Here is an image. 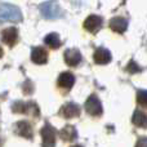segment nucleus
Returning a JSON list of instances; mask_svg holds the SVG:
<instances>
[{"label":"nucleus","instance_id":"423d86ee","mask_svg":"<svg viewBox=\"0 0 147 147\" xmlns=\"http://www.w3.org/2000/svg\"><path fill=\"white\" fill-rule=\"evenodd\" d=\"M102 23H103V21H102V18L99 16L92 14L84 21V28L92 34H96L102 27Z\"/></svg>","mask_w":147,"mask_h":147},{"label":"nucleus","instance_id":"6e6552de","mask_svg":"<svg viewBox=\"0 0 147 147\" xmlns=\"http://www.w3.org/2000/svg\"><path fill=\"white\" fill-rule=\"evenodd\" d=\"M59 114L65 117V119H72V117H78L80 115V107L79 105L69 102V103L63 105L59 110Z\"/></svg>","mask_w":147,"mask_h":147},{"label":"nucleus","instance_id":"f8f14e48","mask_svg":"<svg viewBox=\"0 0 147 147\" xmlns=\"http://www.w3.org/2000/svg\"><path fill=\"white\" fill-rule=\"evenodd\" d=\"M65 62L71 67L78 66L81 62V53L78 49H69L65 52Z\"/></svg>","mask_w":147,"mask_h":147},{"label":"nucleus","instance_id":"f257e3e1","mask_svg":"<svg viewBox=\"0 0 147 147\" xmlns=\"http://www.w3.org/2000/svg\"><path fill=\"white\" fill-rule=\"evenodd\" d=\"M22 12L12 4H0V22H21Z\"/></svg>","mask_w":147,"mask_h":147},{"label":"nucleus","instance_id":"ddd939ff","mask_svg":"<svg viewBox=\"0 0 147 147\" xmlns=\"http://www.w3.org/2000/svg\"><path fill=\"white\" fill-rule=\"evenodd\" d=\"M127 27H128V21L123 17H114L110 21V28L117 34L125 32Z\"/></svg>","mask_w":147,"mask_h":147},{"label":"nucleus","instance_id":"1a4fd4ad","mask_svg":"<svg viewBox=\"0 0 147 147\" xmlns=\"http://www.w3.org/2000/svg\"><path fill=\"white\" fill-rule=\"evenodd\" d=\"M31 59L36 65H44L48 61V52L43 47H35L31 52Z\"/></svg>","mask_w":147,"mask_h":147},{"label":"nucleus","instance_id":"9b49d317","mask_svg":"<svg viewBox=\"0 0 147 147\" xmlns=\"http://www.w3.org/2000/svg\"><path fill=\"white\" fill-rule=\"evenodd\" d=\"M57 84H58L59 88L70 90L74 86V84H75V76H74L71 72H62L61 75L58 76Z\"/></svg>","mask_w":147,"mask_h":147},{"label":"nucleus","instance_id":"4be33fe9","mask_svg":"<svg viewBox=\"0 0 147 147\" xmlns=\"http://www.w3.org/2000/svg\"><path fill=\"white\" fill-rule=\"evenodd\" d=\"M71 147H81V146H79V145H76V146H71Z\"/></svg>","mask_w":147,"mask_h":147},{"label":"nucleus","instance_id":"20e7f679","mask_svg":"<svg viewBox=\"0 0 147 147\" xmlns=\"http://www.w3.org/2000/svg\"><path fill=\"white\" fill-rule=\"evenodd\" d=\"M85 110L89 115L92 116H101L102 115V105L101 101L98 99V97L96 94L89 96V98L85 102Z\"/></svg>","mask_w":147,"mask_h":147},{"label":"nucleus","instance_id":"dca6fc26","mask_svg":"<svg viewBox=\"0 0 147 147\" xmlns=\"http://www.w3.org/2000/svg\"><path fill=\"white\" fill-rule=\"evenodd\" d=\"M132 121L136 127L140 128H147V115L141 110H136L134 114H133Z\"/></svg>","mask_w":147,"mask_h":147},{"label":"nucleus","instance_id":"0eeeda50","mask_svg":"<svg viewBox=\"0 0 147 147\" xmlns=\"http://www.w3.org/2000/svg\"><path fill=\"white\" fill-rule=\"evenodd\" d=\"M1 40L7 45L13 47L18 41V31L16 27H7L1 31Z\"/></svg>","mask_w":147,"mask_h":147},{"label":"nucleus","instance_id":"a211bd4d","mask_svg":"<svg viewBox=\"0 0 147 147\" xmlns=\"http://www.w3.org/2000/svg\"><path fill=\"white\" fill-rule=\"evenodd\" d=\"M137 102L141 107L147 110V90H140L137 93Z\"/></svg>","mask_w":147,"mask_h":147},{"label":"nucleus","instance_id":"4468645a","mask_svg":"<svg viewBox=\"0 0 147 147\" xmlns=\"http://www.w3.org/2000/svg\"><path fill=\"white\" fill-rule=\"evenodd\" d=\"M93 58L97 65H107L111 61V53L105 48H98L94 52Z\"/></svg>","mask_w":147,"mask_h":147},{"label":"nucleus","instance_id":"9d476101","mask_svg":"<svg viewBox=\"0 0 147 147\" xmlns=\"http://www.w3.org/2000/svg\"><path fill=\"white\" fill-rule=\"evenodd\" d=\"M16 134L21 136L23 138H27V140H32L34 137V132H32V128L31 125L28 124L27 121L22 120V121H18L16 124Z\"/></svg>","mask_w":147,"mask_h":147},{"label":"nucleus","instance_id":"5701e85b","mask_svg":"<svg viewBox=\"0 0 147 147\" xmlns=\"http://www.w3.org/2000/svg\"><path fill=\"white\" fill-rule=\"evenodd\" d=\"M0 147H1V140H0Z\"/></svg>","mask_w":147,"mask_h":147},{"label":"nucleus","instance_id":"412c9836","mask_svg":"<svg viewBox=\"0 0 147 147\" xmlns=\"http://www.w3.org/2000/svg\"><path fill=\"white\" fill-rule=\"evenodd\" d=\"M3 57V49H1V47H0V58Z\"/></svg>","mask_w":147,"mask_h":147},{"label":"nucleus","instance_id":"f3484780","mask_svg":"<svg viewBox=\"0 0 147 147\" xmlns=\"http://www.w3.org/2000/svg\"><path fill=\"white\" fill-rule=\"evenodd\" d=\"M44 43H45L49 47V48L57 49V48H59V47H61L62 41H61V39H59L58 34L52 32V34H49V35L45 36V39H44Z\"/></svg>","mask_w":147,"mask_h":147},{"label":"nucleus","instance_id":"7ed1b4c3","mask_svg":"<svg viewBox=\"0 0 147 147\" xmlns=\"http://www.w3.org/2000/svg\"><path fill=\"white\" fill-rule=\"evenodd\" d=\"M12 110L14 112H21V114H30L32 116H39L40 115V111H39V107L36 103L34 102H14L12 105Z\"/></svg>","mask_w":147,"mask_h":147},{"label":"nucleus","instance_id":"aec40b11","mask_svg":"<svg viewBox=\"0 0 147 147\" xmlns=\"http://www.w3.org/2000/svg\"><path fill=\"white\" fill-rule=\"evenodd\" d=\"M136 147H147V137H141L140 140H138Z\"/></svg>","mask_w":147,"mask_h":147},{"label":"nucleus","instance_id":"6ab92c4d","mask_svg":"<svg viewBox=\"0 0 147 147\" xmlns=\"http://www.w3.org/2000/svg\"><path fill=\"white\" fill-rule=\"evenodd\" d=\"M127 70H128V71H129V72L134 74V72H140V71H141V67H140V66H137L134 61H130V63L128 65Z\"/></svg>","mask_w":147,"mask_h":147},{"label":"nucleus","instance_id":"2eb2a0df","mask_svg":"<svg viewBox=\"0 0 147 147\" xmlns=\"http://www.w3.org/2000/svg\"><path fill=\"white\" fill-rule=\"evenodd\" d=\"M59 137L63 141H66V142H72V141H75L78 138V132H76V129L72 125H66L59 132Z\"/></svg>","mask_w":147,"mask_h":147},{"label":"nucleus","instance_id":"39448f33","mask_svg":"<svg viewBox=\"0 0 147 147\" xmlns=\"http://www.w3.org/2000/svg\"><path fill=\"white\" fill-rule=\"evenodd\" d=\"M43 147H56V129L51 124H47L41 129Z\"/></svg>","mask_w":147,"mask_h":147},{"label":"nucleus","instance_id":"f03ea898","mask_svg":"<svg viewBox=\"0 0 147 147\" xmlns=\"http://www.w3.org/2000/svg\"><path fill=\"white\" fill-rule=\"evenodd\" d=\"M39 10L43 14L44 18H48V20H57V18L62 17L63 12H62L61 7L58 5V3L51 0V1H45L43 4H40Z\"/></svg>","mask_w":147,"mask_h":147}]
</instances>
